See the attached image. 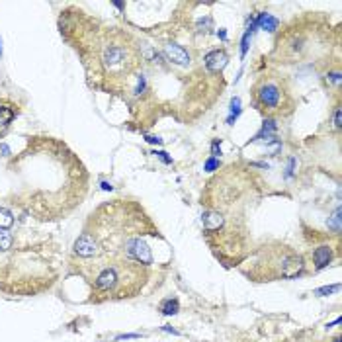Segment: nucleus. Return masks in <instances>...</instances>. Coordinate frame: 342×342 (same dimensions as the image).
Masks as SVG:
<instances>
[{"instance_id":"obj_1","label":"nucleus","mask_w":342,"mask_h":342,"mask_svg":"<svg viewBox=\"0 0 342 342\" xmlns=\"http://www.w3.org/2000/svg\"><path fill=\"white\" fill-rule=\"evenodd\" d=\"M78 272L92 285L96 299H121L133 297L147 278L141 264L123 254L102 253L96 258H86Z\"/></svg>"},{"instance_id":"obj_2","label":"nucleus","mask_w":342,"mask_h":342,"mask_svg":"<svg viewBox=\"0 0 342 342\" xmlns=\"http://www.w3.org/2000/svg\"><path fill=\"white\" fill-rule=\"evenodd\" d=\"M102 65L106 67V70H110L112 75L119 73V70H125L127 65V47H123L121 43L116 41H110L102 47V55H100Z\"/></svg>"},{"instance_id":"obj_3","label":"nucleus","mask_w":342,"mask_h":342,"mask_svg":"<svg viewBox=\"0 0 342 342\" xmlns=\"http://www.w3.org/2000/svg\"><path fill=\"white\" fill-rule=\"evenodd\" d=\"M119 254H123V256H127V258H131V260H135V262L143 264V266L153 264L151 248H149V244H147L141 237L129 239V241L123 244V248H121V253Z\"/></svg>"},{"instance_id":"obj_4","label":"nucleus","mask_w":342,"mask_h":342,"mask_svg":"<svg viewBox=\"0 0 342 342\" xmlns=\"http://www.w3.org/2000/svg\"><path fill=\"white\" fill-rule=\"evenodd\" d=\"M104 253L102 250V246L98 243L96 239H94V235L84 231V233L80 235L77 239V243H75V254H78L80 258H96L100 254Z\"/></svg>"},{"instance_id":"obj_5","label":"nucleus","mask_w":342,"mask_h":342,"mask_svg":"<svg viewBox=\"0 0 342 342\" xmlns=\"http://www.w3.org/2000/svg\"><path fill=\"white\" fill-rule=\"evenodd\" d=\"M280 100H282V90L272 82H266L258 88V102L266 110H276L280 106Z\"/></svg>"},{"instance_id":"obj_6","label":"nucleus","mask_w":342,"mask_h":342,"mask_svg":"<svg viewBox=\"0 0 342 342\" xmlns=\"http://www.w3.org/2000/svg\"><path fill=\"white\" fill-rule=\"evenodd\" d=\"M303 268H305V262H303V256L295 253H287V256L283 258L282 262V270H280V276L282 278H295V276H299L303 272Z\"/></svg>"},{"instance_id":"obj_7","label":"nucleus","mask_w":342,"mask_h":342,"mask_svg":"<svg viewBox=\"0 0 342 342\" xmlns=\"http://www.w3.org/2000/svg\"><path fill=\"white\" fill-rule=\"evenodd\" d=\"M165 55L168 57V61H172L180 67H186L190 65V55L184 47H180L178 43H166L165 45Z\"/></svg>"},{"instance_id":"obj_8","label":"nucleus","mask_w":342,"mask_h":342,"mask_svg":"<svg viewBox=\"0 0 342 342\" xmlns=\"http://www.w3.org/2000/svg\"><path fill=\"white\" fill-rule=\"evenodd\" d=\"M204 61H205V67H207V70H211V73H221V70L227 67V61H229V57H227V53H225V51L217 49V51L207 53Z\"/></svg>"},{"instance_id":"obj_9","label":"nucleus","mask_w":342,"mask_h":342,"mask_svg":"<svg viewBox=\"0 0 342 342\" xmlns=\"http://www.w3.org/2000/svg\"><path fill=\"white\" fill-rule=\"evenodd\" d=\"M202 221H204V227H205V231H207V233L219 231V229L225 225L223 215L219 213V211H215V209H207V211H204V215H202Z\"/></svg>"},{"instance_id":"obj_10","label":"nucleus","mask_w":342,"mask_h":342,"mask_svg":"<svg viewBox=\"0 0 342 342\" xmlns=\"http://www.w3.org/2000/svg\"><path fill=\"white\" fill-rule=\"evenodd\" d=\"M313 258H315V268L321 270V268H325V266H329V264L332 262L334 253H332V248L329 244H322V246H319V248L313 253Z\"/></svg>"},{"instance_id":"obj_11","label":"nucleus","mask_w":342,"mask_h":342,"mask_svg":"<svg viewBox=\"0 0 342 342\" xmlns=\"http://www.w3.org/2000/svg\"><path fill=\"white\" fill-rule=\"evenodd\" d=\"M254 24L260 26L262 29H268V31H276L278 26H280V22L274 18V16H270V14H266V12H262L258 18H254Z\"/></svg>"},{"instance_id":"obj_12","label":"nucleus","mask_w":342,"mask_h":342,"mask_svg":"<svg viewBox=\"0 0 342 342\" xmlns=\"http://www.w3.org/2000/svg\"><path fill=\"white\" fill-rule=\"evenodd\" d=\"M178 311H180L178 299H165V301L160 303V313L163 315H176Z\"/></svg>"},{"instance_id":"obj_13","label":"nucleus","mask_w":342,"mask_h":342,"mask_svg":"<svg viewBox=\"0 0 342 342\" xmlns=\"http://www.w3.org/2000/svg\"><path fill=\"white\" fill-rule=\"evenodd\" d=\"M14 225V217L10 213L8 209L0 207V229H10Z\"/></svg>"},{"instance_id":"obj_14","label":"nucleus","mask_w":342,"mask_h":342,"mask_svg":"<svg viewBox=\"0 0 342 342\" xmlns=\"http://www.w3.org/2000/svg\"><path fill=\"white\" fill-rule=\"evenodd\" d=\"M12 119H14V110L6 106L0 107V127H6Z\"/></svg>"},{"instance_id":"obj_15","label":"nucleus","mask_w":342,"mask_h":342,"mask_svg":"<svg viewBox=\"0 0 342 342\" xmlns=\"http://www.w3.org/2000/svg\"><path fill=\"white\" fill-rule=\"evenodd\" d=\"M12 246V235L8 233V229H0V250H8Z\"/></svg>"},{"instance_id":"obj_16","label":"nucleus","mask_w":342,"mask_h":342,"mask_svg":"<svg viewBox=\"0 0 342 342\" xmlns=\"http://www.w3.org/2000/svg\"><path fill=\"white\" fill-rule=\"evenodd\" d=\"M250 38H253V29H246L243 35V43H241V57L246 55V51H248V43H250Z\"/></svg>"},{"instance_id":"obj_17","label":"nucleus","mask_w":342,"mask_h":342,"mask_svg":"<svg viewBox=\"0 0 342 342\" xmlns=\"http://www.w3.org/2000/svg\"><path fill=\"white\" fill-rule=\"evenodd\" d=\"M334 229V231H340V207L334 209V215H332L331 223H329Z\"/></svg>"},{"instance_id":"obj_18","label":"nucleus","mask_w":342,"mask_h":342,"mask_svg":"<svg viewBox=\"0 0 342 342\" xmlns=\"http://www.w3.org/2000/svg\"><path fill=\"white\" fill-rule=\"evenodd\" d=\"M338 290V283H334V285H325V287H319V290H315V295H327V293H332Z\"/></svg>"},{"instance_id":"obj_19","label":"nucleus","mask_w":342,"mask_h":342,"mask_svg":"<svg viewBox=\"0 0 342 342\" xmlns=\"http://www.w3.org/2000/svg\"><path fill=\"white\" fill-rule=\"evenodd\" d=\"M153 155H155V156H158V158H160V160H163V163H165V165H172V158H170V156L166 155L165 151H155V153H153Z\"/></svg>"},{"instance_id":"obj_20","label":"nucleus","mask_w":342,"mask_h":342,"mask_svg":"<svg viewBox=\"0 0 342 342\" xmlns=\"http://www.w3.org/2000/svg\"><path fill=\"white\" fill-rule=\"evenodd\" d=\"M215 168H219V160L217 158H207V163H205V170H215Z\"/></svg>"},{"instance_id":"obj_21","label":"nucleus","mask_w":342,"mask_h":342,"mask_svg":"<svg viewBox=\"0 0 342 342\" xmlns=\"http://www.w3.org/2000/svg\"><path fill=\"white\" fill-rule=\"evenodd\" d=\"M334 125L340 127L342 125V119H340V107H336L334 110Z\"/></svg>"},{"instance_id":"obj_22","label":"nucleus","mask_w":342,"mask_h":342,"mask_svg":"<svg viewBox=\"0 0 342 342\" xmlns=\"http://www.w3.org/2000/svg\"><path fill=\"white\" fill-rule=\"evenodd\" d=\"M149 143H156V145H163V139L160 137H153V135H147L145 137Z\"/></svg>"},{"instance_id":"obj_23","label":"nucleus","mask_w":342,"mask_h":342,"mask_svg":"<svg viewBox=\"0 0 342 342\" xmlns=\"http://www.w3.org/2000/svg\"><path fill=\"white\" fill-rule=\"evenodd\" d=\"M293 165H295V158H290V165H287V172H285V176L290 178V176L293 174Z\"/></svg>"},{"instance_id":"obj_24","label":"nucleus","mask_w":342,"mask_h":342,"mask_svg":"<svg viewBox=\"0 0 342 342\" xmlns=\"http://www.w3.org/2000/svg\"><path fill=\"white\" fill-rule=\"evenodd\" d=\"M329 77H331V80L334 84H340V73H334V75H329Z\"/></svg>"},{"instance_id":"obj_25","label":"nucleus","mask_w":342,"mask_h":342,"mask_svg":"<svg viewBox=\"0 0 342 342\" xmlns=\"http://www.w3.org/2000/svg\"><path fill=\"white\" fill-rule=\"evenodd\" d=\"M211 149H213V155H221V149H219V143H217V141L213 143V147H211Z\"/></svg>"},{"instance_id":"obj_26","label":"nucleus","mask_w":342,"mask_h":342,"mask_svg":"<svg viewBox=\"0 0 342 342\" xmlns=\"http://www.w3.org/2000/svg\"><path fill=\"white\" fill-rule=\"evenodd\" d=\"M102 188H104V190H112V186L107 184V182H104V184H102Z\"/></svg>"},{"instance_id":"obj_27","label":"nucleus","mask_w":342,"mask_h":342,"mask_svg":"<svg viewBox=\"0 0 342 342\" xmlns=\"http://www.w3.org/2000/svg\"><path fill=\"white\" fill-rule=\"evenodd\" d=\"M332 342H340V338H338V336H336V338H334V340H332Z\"/></svg>"}]
</instances>
